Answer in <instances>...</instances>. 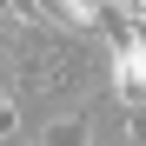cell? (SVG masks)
Instances as JSON below:
<instances>
[{
	"mask_svg": "<svg viewBox=\"0 0 146 146\" xmlns=\"http://www.w3.org/2000/svg\"><path fill=\"white\" fill-rule=\"evenodd\" d=\"M40 146H93V113L73 106L60 119H46V126H40Z\"/></svg>",
	"mask_w": 146,
	"mask_h": 146,
	"instance_id": "obj_2",
	"label": "cell"
},
{
	"mask_svg": "<svg viewBox=\"0 0 146 146\" xmlns=\"http://www.w3.org/2000/svg\"><path fill=\"white\" fill-rule=\"evenodd\" d=\"M106 80L119 106H146V20H119L106 46Z\"/></svg>",
	"mask_w": 146,
	"mask_h": 146,
	"instance_id": "obj_1",
	"label": "cell"
},
{
	"mask_svg": "<svg viewBox=\"0 0 146 146\" xmlns=\"http://www.w3.org/2000/svg\"><path fill=\"white\" fill-rule=\"evenodd\" d=\"M13 93V80H7V46H0V100Z\"/></svg>",
	"mask_w": 146,
	"mask_h": 146,
	"instance_id": "obj_3",
	"label": "cell"
}]
</instances>
